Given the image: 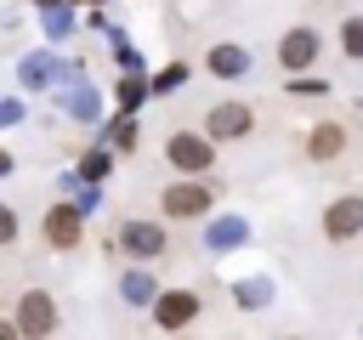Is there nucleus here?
Returning <instances> with one entry per match:
<instances>
[{"instance_id":"obj_5","label":"nucleus","mask_w":363,"mask_h":340,"mask_svg":"<svg viewBox=\"0 0 363 340\" xmlns=\"http://www.w3.org/2000/svg\"><path fill=\"white\" fill-rule=\"evenodd\" d=\"M11 329H17V334H51V329H57V300H51L45 289H28V295L17 300Z\"/></svg>"},{"instance_id":"obj_8","label":"nucleus","mask_w":363,"mask_h":340,"mask_svg":"<svg viewBox=\"0 0 363 340\" xmlns=\"http://www.w3.org/2000/svg\"><path fill=\"white\" fill-rule=\"evenodd\" d=\"M278 62L295 68V74L312 68V62H318V28H289V34L278 40Z\"/></svg>"},{"instance_id":"obj_10","label":"nucleus","mask_w":363,"mask_h":340,"mask_svg":"<svg viewBox=\"0 0 363 340\" xmlns=\"http://www.w3.org/2000/svg\"><path fill=\"white\" fill-rule=\"evenodd\" d=\"M125 244H130L136 255H159V249H164V232L147 227V221H130V227H125Z\"/></svg>"},{"instance_id":"obj_13","label":"nucleus","mask_w":363,"mask_h":340,"mask_svg":"<svg viewBox=\"0 0 363 340\" xmlns=\"http://www.w3.org/2000/svg\"><path fill=\"white\" fill-rule=\"evenodd\" d=\"M11 238H17V210L0 204V244H11Z\"/></svg>"},{"instance_id":"obj_4","label":"nucleus","mask_w":363,"mask_h":340,"mask_svg":"<svg viewBox=\"0 0 363 340\" xmlns=\"http://www.w3.org/2000/svg\"><path fill=\"white\" fill-rule=\"evenodd\" d=\"M164 159H170L182 176H199V170H210L216 142H210V136H187V130H176V136L164 142Z\"/></svg>"},{"instance_id":"obj_6","label":"nucleus","mask_w":363,"mask_h":340,"mask_svg":"<svg viewBox=\"0 0 363 340\" xmlns=\"http://www.w3.org/2000/svg\"><path fill=\"white\" fill-rule=\"evenodd\" d=\"M199 317V289H164L159 306H153V323L159 329H187Z\"/></svg>"},{"instance_id":"obj_3","label":"nucleus","mask_w":363,"mask_h":340,"mask_svg":"<svg viewBox=\"0 0 363 340\" xmlns=\"http://www.w3.org/2000/svg\"><path fill=\"white\" fill-rule=\"evenodd\" d=\"M357 232H363V193H340L323 210V238L329 244H352Z\"/></svg>"},{"instance_id":"obj_14","label":"nucleus","mask_w":363,"mask_h":340,"mask_svg":"<svg viewBox=\"0 0 363 340\" xmlns=\"http://www.w3.org/2000/svg\"><path fill=\"white\" fill-rule=\"evenodd\" d=\"M6 170H11V159H6V153H0V176H6Z\"/></svg>"},{"instance_id":"obj_7","label":"nucleus","mask_w":363,"mask_h":340,"mask_svg":"<svg viewBox=\"0 0 363 340\" xmlns=\"http://www.w3.org/2000/svg\"><path fill=\"white\" fill-rule=\"evenodd\" d=\"M340 153H346V125H340V119H318V125L306 130V159L329 164V159H340Z\"/></svg>"},{"instance_id":"obj_1","label":"nucleus","mask_w":363,"mask_h":340,"mask_svg":"<svg viewBox=\"0 0 363 340\" xmlns=\"http://www.w3.org/2000/svg\"><path fill=\"white\" fill-rule=\"evenodd\" d=\"M210 204H216V193H210V181H199V176L159 187V215H170V221H199V215H210Z\"/></svg>"},{"instance_id":"obj_12","label":"nucleus","mask_w":363,"mask_h":340,"mask_svg":"<svg viewBox=\"0 0 363 340\" xmlns=\"http://www.w3.org/2000/svg\"><path fill=\"white\" fill-rule=\"evenodd\" d=\"M340 34H346V40H340V45H346V57H363V17H346V28H340Z\"/></svg>"},{"instance_id":"obj_11","label":"nucleus","mask_w":363,"mask_h":340,"mask_svg":"<svg viewBox=\"0 0 363 340\" xmlns=\"http://www.w3.org/2000/svg\"><path fill=\"white\" fill-rule=\"evenodd\" d=\"M210 68H216V74H244V51H238V45H216V51H210Z\"/></svg>"},{"instance_id":"obj_9","label":"nucleus","mask_w":363,"mask_h":340,"mask_svg":"<svg viewBox=\"0 0 363 340\" xmlns=\"http://www.w3.org/2000/svg\"><path fill=\"white\" fill-rule=\"evenodd\" d=\"M79 232H85V227H79V210H74V204L45 210V244H51V249H74Z\"/></svg>"},{"instance_id":"obj_2","label":"nucleus","mask_w":363,"mask_h":340,"mask_svg":"<svg viewBox=\"0 0 363 340\" xmlns=\"http://www.w3.org/2000/svg\"><path fill=\"white\" fill-rule=\"evenodd\" d=\"M250 130H255L250 102H216V108L204 113V136H210V142H244Z\"/></svg>"}]
</instances>
